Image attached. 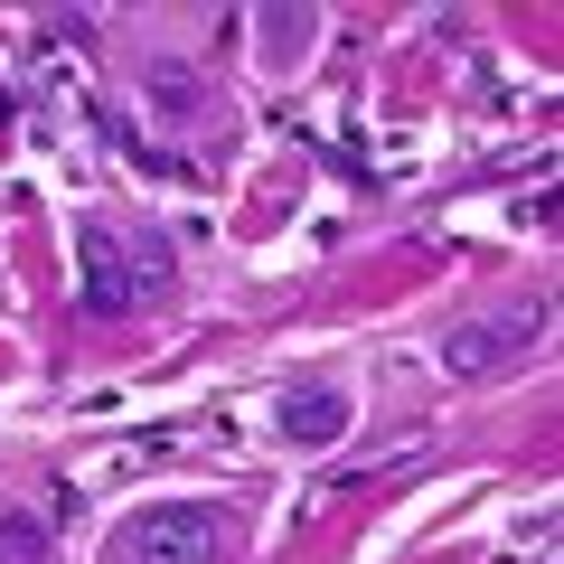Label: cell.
I'll use <instances>...</instances> for the list:
<instances>
[{"label": "cell", "instance_id": "6da1fadb", "mask_svg": "<svg viewBox=\"0 0 564 564\" xmlns=\"http://www.w3.org/2000/svg\"><path fill=\"white\" fill-rule=\"evenodd\" d=\"M161 282H170V245L151 236V226L85 217V236H76V302L95 311V321H132Z\"/></svg>", "mask_w": 564, "mask_h": 564}, {"label": "cell", "instance_id": "5b68a950", "mask_svg": "<svg viewBox=\"0 0 564 564\" xmlns=\"http://www.w3.org/2000/svg\"><path fill=\"white\" fill-rule=\"evenodd\" d=\"M0 564H47V527L10 508V518H0Z\"/></svg>", "mask_w": 564, "mask_h": 564}, {"label": "cell", "instance_id": "3957f363", "mask_svg": "<svg viewBox=\"0 0 564 564\" xmlns=\"http://www.w3.org/2000/svg\"><path fill=\"white\" fill-rule=\"evenodd\" d=\"M536 311H489V321H470V329H452L443 339V367L452 377H499V367H518L527 348H536Z\"/></svg>", "mask_w": 564, "mask_h": 564}, {"label": "cell", "instance_id": "277c9868", "mask_svg": "<svg viewBox=\"0 0 564 564\" xmlns=\"http://www.w3.org/2000/svg\"><path fill=\"white\" fill-rule=\"evenodd\" d=\"M282 433H292V443H339L348 433V395L339 386H292V395H282Z\"/></svg>", "mask_w": 564, "mask_h": 564}, {"label": "cell", "instance_id": "7a4b0ae2", "mask_svg": "<svg viewBox=\"0 0 564 564\" xmlns=\"http://www.w3.org/2000/svg\"><path fill=\"white\" fill-rule=\"evenodd\" d=\"M226 508H141L113 527V564H226Z\"/></svg>", "mask_w": 564, "mask_h": 564}]
</instances>
